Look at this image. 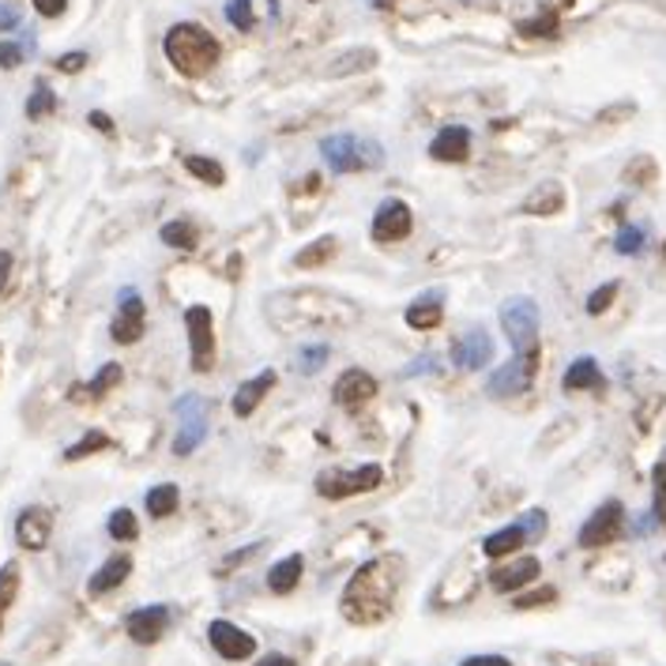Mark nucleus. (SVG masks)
Instances as JSON below:
<instances>
[{"label": "nucleus", "mask_w": 666, "mask_h": 666, "mask_svg": "<svg viewBox=\"0 0 666 666\" xmlns=\"http://www.w3.org/2000/svg\"><path fill=\"white\" fill-rule=\"evenodd\" d=\"M177 422H181V430L174 437V452L177 455L196 452L199 444H204V437H207V407H204V399H199V396L181 399V403H177Z\"/></svg>", "instance_id": "nucleus-8"}, {"label": "nucleus", "mask_w": 666, "mask_h": 666, "mask_svg": "<svg viewBox=\"0 0 666 666\" xmlns=\"http://www.w3.org/2000/svg\"><path fill=\"white\" fill-rule=\"evenodd\" d=\"M460 666H512L504 655H471V659H463Z\"/></svg>", "instance_id": "nucleus-47"}, {"label": "nucleus", "mask_w": 666, "mask_h": 666, "mask_svg": "<svg viewBox=\"0 0 666 666\" xmlns=\"http://www.w3.org/2000/svg\"><path fill=\"white\" fill-rule=\"evenodd\" d=\"M53 110H57V94L50 88H34V94L27 99V117L42 121V117H50Z\"/></svg>", "instance_id": "nucleus-35"}, {"label": "nucleus", "mask_w": 666, "mask_h": 666, "mask_svg": "<svg viewBox=\"0 0 666 666\" xmlns=\"http://www.w3.org/2000/svg\"><path fill=\"white\" fill-rule=\"evenodd\" d=\"M19 64H23V45H19V42H0V69L12 72V69H19Z\"/></svg>", "instance_id": "nucleus-42"}, {"label": "nucleus", "mask_w": 666, "mask_h": 666, "mask_svg": "<svg viewBox=\"0 0 666 666\" xmlns=\"http://www.w3.org/2000/svg\"><path fill=\"white\" fill-rule=\"evenodd\" d=\"M452 361L460 369H482L486 361H493V339L482 328L463 331V339H455L452 347Z\"/></svg>", "instance_id": "nucleus-16"}, {"label": "nucleus", "mask_w": 666, "mask_h": 666, "mask_svg": "<svg viewBox=\"0 0 666 666\" xmlns=\"http://www.w3.org/2000/svg\"><path fill=\"white\" fill-rule=\"evenodd\" d=\"M557 592L554 587H542V592H531V595H520L516 598V611H531V606H542V603H554Z\"/></svg>", "instance_id": "nucleus-43"}, {"label": "nucleus", "mask_w": 666, "mask_h": 666, "mask_svg": "<svg viewBox=\"0 0 666 666\" xmlns=\"http://www.w3.org/2000/svg\"><path fill=\"white\" fill-rule=\"evenodd\" d=\"M207 636H212V648L223 655V659H249V655L256 652V641L249 633H242L237 629L234 622H223V617H218V622H212L207 625Z\"/></svg>", "instance_id": "nucleus-13"}, {"label": "nucleus", "mask_w": 666, "mask_h": 666, "mask_svg": "<svg viewBox=\"0 0 666 666\" xmlns=\"http://www.w3.org/2000/svg\"><path fill=\"white\" fill-rule=\"evenodd\" d=\"M163 50L170 57V64H174L181 75H188V80L207 75L218 64V57H223L218 38L199 23H174L163 38Z\"/></svg>", "instance_id": "nucleus-2"}, {"label": "nucleus", "mask_w": 666, "mask_h": 666, "mask_svg": "<svg viewBox=\"0 0 666 666\" xmlns=\"http://www.w3.org/2000/svg\"><path fill=\"white\" fill-rule=\"evenodd\" d=\"M385 482V471L377 463H361L355 471H325L317 479V493L328 501H347V498H358V493H369Z\"/></svg>", "instance_id": "nucleus-6"}, {"label": "nucleus", "mask_w": 666, "mask_h": 666, "mask_svg": "<svg viewBox=\"0 0 666 666\" xmlns=\"http://www.w3.org/2000/svg\"><path fill=\"white\" fill-rule=\"evenodd\" d=\"M535 373H539V358H523V355H516V358L509 361V366H501L498 373L490 377V396L504 399V396L527 392L531 380H535Z\"/></svg>", "instance_id": "nucleus-11"}, {"label": "nucleus", "mask_w": 666, "mask_h": 666, "mask_svg": "<svg viewBox=\"0 0 666 666\" xmlns=\"http://www.w3.org/2000/svg\"><path fill=\"white\" fill-rule=\"evenodd\" d=\"M403 584V557L380 554L350 576L347 592H342V617L355 625H377L392 614L396 592Z\"/></svg>", "instance_id": "nucleus-1"}, {"label": "nucleus", "mask_w": 666, "mask_h": 666, "mask_svg": "<svg viewBox=\"0 0 666 666\" xmlns=\"http://www.w3.org/2000/svg\"><path fill=\"white\" fill-rule=\"evenodd\" d=\"M125 380V369L117 366V361H106V366L99 369V377L91 380V385H83V388H75V399H102L106 392H113V388Z\"/></svg>", "instance_id": "nucleus-26"}, {"label": "nucleus", "mask_w": 666, "mask_h": 666, "mask_svg": "<svg viewBox=\"0 0 666 666\" xmlns=\"http://www.w3.org/2000/svg\"><path fill=\"white\" fill-rule=\"evenodd\" d=\"M19 565L16 561H8L4 568H0V633H4V617H8V611H12V603H16V595H19Z\"/></svg>", "instance_id": "nucleus-29"}, {"label": "nucleus", "mask_w": 666, "mask_h": 666, "mask_svg": "<svg viewBox=\"0 0 666 666\" xmlns=\"http://www.w3.org/2000/svg\"><path fill=\"white\" fill-rule=\"evenodd\" d=\"M16 27H19V12H16L12 4H0V34L16 31Z\"/></svg>", "instance_id": "nucleus-48"}, {"label": "nucleus", "mask_w": 666, "mask_h": 666, "mask_svg": "<svg viewBox=\"0 0 666 666\" xmlns=\"http://www.w3.org/2000/svg\"><path fill=\"white\" fill-rule=\"evenodd\" d=\"M83 64H88V53H64L61 61H57V69H61V72H80Z\"/></svg>", "instance_id": "nucleus-46"}, {"label": "nucleus", "mask_w": 666, "mask_h": 666, "mask_svg": "<svg viewBox=\"0 0 666 666\" xmlns=\"http://www.w3.org/2000/svg\"><path fill=\"white\" fill-rule=\"evenodd\" d=\"M606 377L595 358H576L565 373V392H603Z\"/></svg>", "instance_id": "nucleus-21"}, {"label": "nucleus", "mask_w": 666, "mask_h": 666, "mask_svg": "<svg viewBox=\"0 0 666 666\" xmlns=\"http://www.w3.org/2000/svg\"><path fill=\"white\" fill-rule=\"evenodd\" d=\"M226 19H230L237 31H253V0H230L226 4Z\"/></svg>", "instance_id": "nucleus-38"}, {"label": "nucleus", "mask_w": 666, "mask_h": 666, "mask_svg": "<svg viewBox=\"0 0 666 666\" xmlns=\"http://www.w3.org/2000/svg\"><path fill=\"white\" fill-rule=\"evenodd\" d=\"M129 573H132V557L129 554H113L106 565H102L99 573L88 580V592L91 595H106V592H113V587L125 584Z\"/></svg>", "instance_id": "nucleus-22"}, {"label": "nucleus", "mask_w": 666, "mask_h": 666, "mask_svg": "<svg viewBox=\"0 0 666 666\" xmlns=\"http://www.w3.org/2000/svg\"><path fill=\"white\" fill-rule=\"evenodd\" d=\"M523 531H527V539H535V535H542V531H546V512L542 509H535L527 516V523H523Z\"/></svg>", "instance_id": "nucleus-45"}, {"label": "nucleus", "mask_w": 666, "mask_h": 666, "mask_svg": "<svg viewBox=\"0 0 666 666\" xmlns=\"http://www.w3.org/2000/svg\"><path fill=\"white\" fill-rule=\"evenodd\" d=\"M53 535V512L45 504H31L16 516V542L23 550H45Z\"/></svg>", "instance_id": "nucleus-12"}, {"label": "nucleus", "mask_w": 666, "mask_h": 666, "mask_svg": "<svg viewBox=\"0 0 666 666\" xmlns=\"http://www.w3.org/2000/svg\"><path fill=\"white\" fill-rule=\"evenodd\" d=\"M523 542H527V531H523V523H512V527L493 531V535L482 542V550H486V557H509L512 550L523 546Z\"/></svg>", "instance_id": "nucleus-25"}, {"label": "nucleus", "mask_w": 666, "mask_h": 666, "mask_svg": "<svg viewBox=\"0 0 666 666\" xmlns=\"http://www.w3.org/2000/svg\"><path fill=\"white\" fill-rule=\"evenodd\" d=\"M125 629L136 644H158L163 641V633L170 629V611L166 606H144V611H132Z\"/></svg>", "instance_id": "nucleus-15"}, {"label": "nucleus", "mask_w": 666, "mask_h": 666, "mask_svg": "<svg viewBox=\"0 0 666 666\" xmlns=\"http://www.w3.org/2000/svg\"><path fill=\"white\" fill-rule=\"evenodd\" d=\"M275 388V373L271 369H264V373H256L253 380H245L242 388H237V396H234V414L237 418H249L256 407L264 403V396H268Z\"/></svg>", "instance_id": "nucleus-20"}, {"label": "nucleus", "mask_w": 666, "mask_h": 666, "mask_svg": "<svg viewBox=\"0 0 666 666\" xmlns=\"http://www.w3.org/2000/svg\"><path fill=\"white\" fill-rule=\"evenodd\" d=\"M373 4H377V8H388V4H392V0H373Z\"/></svg>", "instance_id": "nucleus-53"}, {"label": "nucleus", "mask_w": 666, "mask_h": 666, "mask_svg": "<svg viewBox=\"0 0 666 666\" xmlns=\"http://www.w3.org/2000/svg\"><path fill=\"white\" fill-rule=\"evenodd\" d=\"M301 568H306L301 554H290V557L275 561L271 573H268V587L275 595H290L294 587H298V580H301Z\"/></svg>", "instance_id": "nucleus-24"}, {"label": "nucleus", "mask_w": 666, "mask_h": 666, "mask_svg": "<svg viewBox=\"0 0 666 666\" xmlns=\"http://www.w3.org/2000/svg\"><path fill=\"white\" fill-rule=\"evenodd\" d=\"M34 8H38V16L57 19V16L69 12V0H34Z\"/></svg>", "instance_id": "nucleus-44"}, {"label": "nucleus", "mask_w": 666, "mask_h": 666, "mask_svg": "<svg viewBox=\"0 0 666 666\" xmlns=\"http://www.w3.org/2000/svg\"><path fill=\"white\" fill-rule=\"evenodd\" d=\"M655 520L666 527V468H655Z\"/></svg>", "instance_id": "nucleus-41"}, {"label": "nucleus", "mask_w": 666, "mask_h": 666, "mask_svg": "<svg viewBox=\"0 0 666 666\" xmlns=\"http://www.w3.org/2000/svg\"><path fill=\"white\" fill-rule=\"evenodd\" d=\"M331 358V347L328 342H312V347H301L298 350V373H317V369H325V361Z\"/></svg>", "instance_id": "nucleus-33"}, {"label": "nucleus", "mask_w": 666, "mask_h": 666, "mask_svg": "<svg viewBox=\"0 0 666 666\" xmlns=\"http://www.w3.org/2000/svg\"><path fill=\"white\" fill-rule=\"evenodd\" d=\"M336 253H339V242H336V237H320V242L306 245V249L294 256V264H298V268H320V264L336 260Z\"/></svg>", "instance_id": "nucleus-28"}, {"label": "nucleus", "mask_w": 666, "mask_h": 666, "mask_svg": "<svg viewBox=\"0 0 666 666\" xmlns=\"http://www.w3.org/2000/svg\"><path fill=\"white\" fill-rule=\"evenodd\" d=\"M8 275H12V253H0V290L8 287Z\"/></svg>", "instance_id": "nucleus-52"}, {"label": "nucleus", "mask_w": 666, "mask_h": 666, "mask_svg": "<svg viewBox=\"0 0 666 666\" xmlns=\"http://www.w3.org/2000/svg\"><path fill=\"white\" fill-rule=\"evenodd\" d=\"M414 230V215L403 199H385L373 215V242L380 245H392V242H403L407 234Z\"/></svg>", "instance_id": "nucleus-10"}, {"label": "nucleus", "mask_w": 666, "mask_h": 666, "mask_svg": "<svg viewBox=\"0 0 666 666\" xmlns=\"http://www.w3.org/2000/svg\"><path fill=\"white\" fill-rule=\"evenodd\" d=\"M144 328H147V309H144V301H140V290L125 287L117 294V317H113V325H110V336H113V342L129 347V342H136L144 336Z\"/></svg>", "instance_id": "nucleus-9"}, {"label": "nucleus", "mask_w": 666, "mask_h": 666, "mask_svg": "<svg viewBox=\"0 0 666 666\" xmlns=\"http://www.w3.org/2000/svg\"><path fill=\"white\" fill-rule=\"evenodd\" d=\"M614 298H617V283H603V287L592 290V298H587V312H592V317H598V312L611 309Z\"/></svg>", "instance_id": "nucleus-40"}, {"label": "nucleus", "mask_w": 666, "mask_h": 666, "mask_svg": "<svg viewBox=\"0 0 666 666\" xmlns=\"http://www.w3.org/2000/svg\"><path fill=\"white\" fill-rule=\"evenodd\" d=\"M644 237H648V234H644L641 226H625V230L617 234L614 245H617V253H622V256H636L644 249Z\"/></svg>", "instance_id": "nucleus-39"}, {"label": "nucleus", "mask_w": 666, "mask_h": 666, "mask_svg": "<svg viewBox=\"0 0 666 666\" xmlns=\"http://www.w3.org/2000/svg\"><path fill=\"white\" fill-rule=\"evenodd\" d=\"M102 449H113V441L102 430H88L80 437V441L72 444L69 452H64V460L69 463H75V460H88V455H94V452H102Z\"/></svg>", "instance_id": "nucleus-31"}, {"label": "nucleus", "mask_w": 666, "mask_h": 666, "mask_svg": "<svg viewBox=\"0 0 666 666\" xmlns=\"http://www.w3.org/2000/svg\"><path fill=\"white\" fill-rule=\"evenodd\" d=\"M88 121H91V125L99 129V132H106V136H113V121L106 117V113H99V110H94Z\"/></svg>", "instance_id": "nucleus-50"}, {"label": "nucleus", "mask_w": 666, "mask_h": 666, "mask_svg": "<svg viewBox=\"0 0 666 666\" xmlns=\"http://www.w3.org/2000/svg\"><path fill=\"white\" fill-rule=\"evenodd\" d=\"M520 34H527V38H554L557 34V16L550 12H542L539 19H531V23H520Z\"/></svg>", "instance_id": "nucleus-37"}, {"label": "nucleus", "mask_w": 666, "mask_h": 666, "mask_svg": "<svg viewBox=\"0 0 666 666\" xmlns=\"http://www.w3.org/2000/svg\"><path fill=\"white\" fill-rule=\"evenodd\" d=\"M185 170L196 181H204V185H223L226 181L223 163H215V158H207V155H185Z\"/></svg>", "instance_id": "nucleus-30"}, {"label": "nucleus", "mask_w": 666, "mask_h": 666, "mask_svg": "<svg viewBox=\"0 0 666 666\" xmlns=\"http://www.w3.org/2000/svg\"><path fill=\"white\" fill-rule=\"evenodd\" d=\"M256 666H298V663H294L290 655H279V652H271V655H264V659L256 663Z\"/></svg>", "instance_id": "nucleus-51"}, {"label": "nucleus", "mask_w": 666, "mask_h": 666, "mask_svg": "<svg viewBox=\"0 0 666 666\" xmlns=\"http://www.w3.org/2000/svg\"><path fill=\"white\" fill-rule=\"evenodd\" d=\"M441 320H444V290L422 294V298L407 306V325L414 331H433Z\"/></svg>", "instance_id": "nucleus-18"}, {"label": "nucleus", "mask_w": 666, "mask_h": 666, "mask_svg": "<svg viewBox=\"0 0 666 666\" xmlns=\"http://www.w3.org/2000/svg\"><path fill=\"white\" fill-rule=\"evenodd\" d=\"M418 373H437L433 358H418L414 366H407V369H403V377H418Z\"/></svg>", "instance_id": "nucleus-49"}, {"label": "nucleus", "mask_w": 666, "mask_h": 666, "mask_svg": "<svg viewBox=\"0 0 666 666\" xmlns=\"http://www.w3.org/2000/svg\"><path fill=\"white\" fill-rule=\"evenodd\" d=\"M565 207V188L557 181H542V185L523 199V212L527 215H557Z\"/></svg>", "instance_id": "nucleus-23"}, {"label": "nucleus", "mask_w": 666, "mask_h": 666, "mask_svg": "<svg viewBox=\"0 0 666 666\" xmlns=\"http://www.w3.org/2000/svg\"><path fill=\"white\" fill-rule=\"evenodd\" d=\"M106 531H110V535L117 539V542H132V539L140 535V523H136V516H132L129 509H117V512L110 516Z\"/></svg>", "instance_id": "nucleus-34"}, {"label": "nucleus", "mask_w": 666, "mask_h": 666, "mask_svg": "<svg viewBox=\"0 0 666 666\" xmlns=\"http://www.w3.org/2000/svg\"><path fill=\"white\" fill-rule=\"evenodd\" d=\"M468 151H471V132L463 125L441 129L433 136V144H430V155L437 158V163H463V158H468Z\"/></svg>", "instance_id": "nucleus-17"}, {"label": "nucleus", "mask_w": 666, "mask_h": 666, "mask_svg": "<svg viewBox=\"0 0 666 666\" xmlns=\"http://www.w3.org/2000/svg\"><path fill=\"white\" fill-rule=\"evenodd\" d=\"M185 328H188V366L193 373H212L215 366V317L207 306H188L185 309Z\"/></svg>", "instance_id": "nucleus-5"}, {"label": "nucleus", "mask_w": 666, "mask_h": 666, "mask_svg": "<svg viewBox=\"0 0 666 666\" xmlns=\"http://www.w3.org/2000/svg\"><path fill=\"white\" fill-rule=\"evenodd\" d=\"M377 396V380L366 373V369H347L336 380V403L347 407V411H361L369 399Z\"/></svg>", "instance_id": "nucleus-14"}, {"label": "nucleus", "mask_w": 666, "mask_h": 666, "mask_svg": "<svg viewBox=\"0 0 666 666\" xmlns=\"http://www.w3.org/2000/svg\"><path fill=\"white\" fill-rule=\"evenodd\" d=\"M163 242L174 245V249H193L196 245V226L188 218H174V223L163 226Z\"/></svg>", "instance_id": "nucleus-32"}, {"label": "nucleus", "mask_w": 666, "mask_h": 666, "mask_svg": "<svg viewBox=\"0 0 666 666\" xmlns=\"http://www.w3.org/2000/svg\"><path fill=\"white\" fill-rule=\"evenodd\" d=\"M655 177H659V166H655V158L648 155L633 158V163L625 166V181H633V185H652Z\"/></svg>", "instance_id": "nucleus-36"}, {"label": "nucleus", "mask_w": 666, "mask_h": 666, "mask_svg": "<svg viewBox=\"0 0 666 666\" xmlns=\"http://www.w3.org/2000/svg\"><path fill=\"white\" fill-rule=\"evenodd\" d=\"M501 325L523 358H539V306L531 298H509L501 306Z\"/></svg>", "instance_id": "nucleus-4"}, {"label": "nucleus", "mask_w": 666, "mask_h": 666, "mask_svg": "<svg viewBox=\"0 0 666 666\" xmlns=\"http://www.w3.org/2000/svg\"><path fill=\"white\" fill-rule=\"evenodd\" d=\"M539 573H542L539 557H523V561H516V565L493 568L490 584H493V592H520V587L531 584V580H535Z\"/></svg>", "instance_id": "nucleus-19"}, {"label": "nucleus", "mask_w": 666, "mask_h": 666, "mask_svg": "<svg viewBox=\"0 0 666 666\" xmlns=\"http://www.w3.org/2000/svg\"><path fill=\"white\" fill-rule=\"evenodd\" d=\"M320 155L336 174H366V170L385 166V151L377 140H361L355 132H336L320 140Z\"/></svg>", "instance_id": "nucleus-3"}, {"label": "nucleus", "mask_w": 666, "mask_h": 666, "mask_svg": "<svg viewBox=\"0 0 666 666\" xmlns=\"http://www.w3.org/2000/svg\"><path fill=\"white\" fill-rule=\"evenodd\" d=\"M625 527V509L622 501H606L598 504V509L592 512V520L580 527V546L584 550H598V546H611V542H617V535H622Z\"/></svg>", "instance_id": "nucleus-7"}, {"label": "nucleus", "mask_w": 666, "mask_h": 666, "mask_svg": "<svg viewBox=\"0 0 666 666\" xmlns=\"http://www.w3.org/2000/svg\"><path fill=\"white\" fill-rule=\"evenodd\" d=\"M147 512L155 520H163V516H174L177 512V504H181V493H177V486L174 482H163V486H155V490H147Z\"/></svg>", "instance_id": "nucleus-27"}]
</instances>
